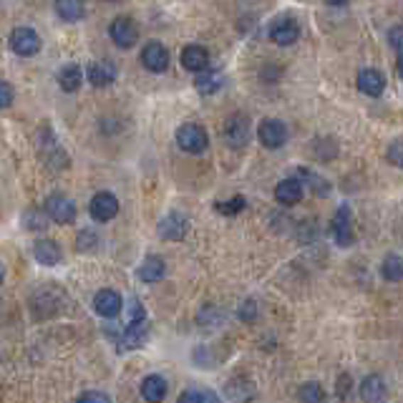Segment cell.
<instances>
[{"instance_id":"obj_1","label":"cell","mask_w":403,"mask_h":403,"mask_svg":"<svg viewBox=\"0 0 403 403\" xmlns=\"http://www.w3.org/2000/svg\"><path fill=\"white\" fill-rule=\"evenodd\" d=\"M177 144L187 154H202L210 146V136L199 124H182L177 129Z\"/></svg>"},{"instance_id":"obj_2","label":"cell","mask_w":403,"mask_h":403,"mask_svg":"<svg viewBox=\"0 0 403 403\" xmlns=\"http://www.w3.org/2000/svg\"><path fill=\"white\" fill-rule=\"evenodd\" d=\"M43 210L45 215L53 222H58V225H73V222H76V205H73V199L63 197V194H50V197L45 199Z\"/></svg>"},{"instance_id":"obj_3","label":"cell","mask_w":403,"mask_h":403,"mask_svg":"<svg viewBox=\"0 0 403 403\" xmlns=\"http://www.w3.org/2000/svg\"><path fill=\"white\" fill-rule=\"evenodd\" d=\"M109 36L119 48L129 50L139 41V28H136V23H134V18L119 16V18H114V23L109 26Z\"/></svg>"},{"instance_id":"obj_4","label":"cell","mask_w":403,"mask_h":403,"mask_svg":"<svg viewBox=\"0 0 403 403\" xmlns=\"http://www.w3.org/2000/svg\"><path fill=\"white\" fill-rule=\"evenodd\" d=\"M225 141L232 149H242L249 141V119L245 114H232L225 124Z\"/></svg>"},{"instance_id":"obj_5","label":"cell","mask_w":403,"mask_h":403,"mask_svg":"<svg viewBox=\"0 0 403 403\" xmlns=\"http://www.w3.org/2000/svg\"><path fill=\"white\" fill-rule=\"evenodd\" d=\"M139 61H141V66L146 68V71L164 73L166 66H169V53H166V48L159 43V41H149V43L141 48Z\"/></svg>"},{"instance_id":"obj_6","label":"cell","mask_w":403,"mask_h":403,"mask_svg":"<svg viewBox=\"0 0 403 403\" xmlns=\"http://www.w3.org/2000/svg\"><path fill=\"white\" fill-rule=\"evenodd\" d=\"M11 48H13V53L23 55V58L36 55L41 50L38 33H36L33 28H16V31L11 33Z\"/></svg>"},{"instance_id":"obj_7","label":"cell","mask_w":403,"mask_h":403,"mask_svg":"<svg viewBox=\"0 0 403 403\" xmlns=\"http://www.w3.org/2000/svg\"><path fill=\"white\" fill-rule=\"evenodd\" d=\"M331 230H333V237L340 247H348V245L355 242V235H353V217H350V210L348 207H340L335 212L331 222Z\"/></svg>"},{"instance_id":"obj_8","label":"cell","mask_w":403,"mask_h":403,"mask_svg":"<svg viewBox=\"0 0 403 403\" xmlns=\"http://www.w3.org/2000/svg\"><path fill=\"white\" fill-rule=\"evenodd\" d=\"M146 333H149V323L144 321V315H139V318H134V321L127 326L124 335L119 338L117 348L119 350H134V348H139V345H144V340H146Z\"/></svg>"},{"instance_id":"obj_9","label":"cell","mask_w":403,"mask_h":403,"mask_svg":"<svg viewBox=\"0 0 403 403\" xmlns=\"http://www.w3.org/2000/svg\"><path fill=\"white\" fill-rule=\"evenodd\" d=\"M257 139H260V144L265 149H280L287 139L285 124L277 122V119H265L260 124V129H257Z\"/></svg>"},{"instance_id":"obj_10","label":"cell","mask_w":403,"mask_h":403,"mask_svg":"<svg viewBox=\"0 0 403 403\" xmlns=\"http://www.w3.org/2000/svg\"><path fill=\"white\" fill-rule=\"evenodd\" d=\"M89 212L96 222H109L119 215V199L111 192H99V194H94V199H91Z\"/></svg>"},{"instance_id":"obj_11","label":"cell","mask_w":403,"mask_h":403,"mask_svg":"<svg viewBox=\"0 0 403 403\" xmlns=\"http://www.w3.org/2000/svg\"><path fill=\"white\" fill-rule=\"evenodd\" d=\"M124 308V300L117 290H99L94 298V310L101 318H117Z\"/></svg>"},{"instance_id":"obj_12","label":"cell","mask_w":403,"mask_h":403,"mask_svg":"<svg viewBox=\"0 0 403 403\" xmlns=\"http://www.w3.org/2000/svg\"><path fill=\"white\" fill-rule=\"evenodd\" d=\"M187 230H189L187 217H182L179 212H171V215H166L164 220L159 222V237L161 240H171V242L184 240Z\"/></svg>"},{"instance_id":"obj_13","label":"cell","mask_w":403,"mask_h":403,"mask_svg":"<svg viewBox=\"0 0 403 403\" xmlns=\"http://www.w3.org/2000/svg\"><path fill=\"white\" fill-rule=\"evenodd\" d=\"M300 36V28L293 18H280L270 26V41L277 45H293Z\"/></svg>"},{"instance_id":"obj_14","label":"cell","mask_w":403,"mask_h":403,"mask_svg":"<svg viewBox=\"0 0 403 403\" xmlns=\"http://www.w3.org/2000/svg\"><path fill=\"white\" fill-rule=\"evenodd\" d=\"M86 78H89L91 86H96V89H104V86H111V83L117 81V66H114L111 61L89 63V68H86Z\"/></svg>"},{"instance_id":"obj_15","label":"cell","mask_w":403,"mask_h":403,"mask_svg":"<svg viewBox=\"0 0 403 403\" xmlns=\"http://www.w3.org/2000/svg\"><path fill=\"white\" fill-rule=\"evenodd\" d=\"M275 199L280 202V205H285V207L298 205L300 199H303V182H300V179H295V177L282 179V182L275 187Z\"/></svg>"},{"instance_id":"obj_16","label":"cell","mask_w":403,"mask_h":403,"mask_svg":"<svg viewBox=\"0 0 403 403\" xmlns=\"http://www.w3.org/2000/svg\"><path fill=\"white\" fill-rule=\"evenodd\" d=\"M179 61H182V66L187 68V71L199 73V71H205V68H210V53H207L202 45H187V48L182 50V55H179Z\"/></svg>"},{"instance_id":"obj_17","label":"cell","mask_w":403,"mask_h":403,"mask_svg":"<svg viewBox=\"0 0 403 403\" xmlns=\"http://www.w3.org/2000/svg\"><path fill=\"white\" fill-rule=\"evenodd\" d=\"M358 89L365 96H381L383 89H386V78L376 68H365V71L358 73Z\"/></svg>"},{"instance_id":"obj_18","label":"cell","mask_w":403,"mask_h":403,"mask_svg":"<svg viewBox=\"0 0 403 403\" xmlns=\"http://www.w3.org/2000/svg\"><path fill=\"white\" fill-rule=\"evenodd\" d=\"M360 398L363 403H386L388 398V388L383 383L381 376H368L360 386Z\"/></svg>"},{"instance_id":"obj_19","label":"cell","mask_w":403,"mask_h":403,"mask_svg":"<svg viewBox=\"0 0 403 403\" xmlns=\"http://www.w3.org/2000/svg\"><path fill=\"white\" fill-rule=\"evenodd\" d=\"M33 254L41 265H58L61 262V247L53 242V240H36Z\"/></svg>"},{"instance_id":"obj_20","label":"cell","mask_w":403,"mask_h":403,"mask_svg":"<svg viewBox=\"0 0 403 403\" xmlns=\"http://www.w3.org/2000/svg\"><path fill=\"white\" fill-rule=\"evenodd\" d=\"M222 83H225V78L215 68H205V71H199L197 78H194V86H197L199 94H215V91H220Z\"/></svg>"},{"instance_id":"obj_21","label":"cell","mask_w":403,"mask_h":403,"mask_svg":"<svg viewBox=\"0 0 403 403\" xmlns=\"http://www.w3.org/2000/svg\"><path fill=\"white\" fill-rule=\"evenodd\" d=\"M136 275H139V280H141V282H156V280H161V277H164V262H161V257H156V254H149V257H146V260L139 265Z\"/></svg>"},{"instance_id":"obj_22","label":"cell","mask_w":403,"mask_h":403,"mask_svg":"<svg viewBox=\"0 0 403 403\" xmlns=\"http://www.w3.org/2000/svg\"><path fill=\"white\" fill-rule=\"evenodd\" d=\"M141 396L149 403H161L166 396V381L161 376H149L141 383Z\"/></svg>"},{"instance_id":"obj_23","label":"cell","mask_w":403,"mask_h":403,"mask_svg":"<svg viewBox=\"0 0 403 403\" xmlns=\"http://www.w3.org/2000/svg\"><path fill=\"white\" fill-rule=\"evenodd\" d=\"M81 83H83V73L76 63H68V66H63L61 71H58V86H61L63 91H68V94L78 91Z\"/></svg>"},{"instance_id":"obj_24","label":"cell","mask_w":403,"mask_h":403,"mask_svg":"<svg viewBox=\"0 0 403 403\" xmlns=\"http://www.w3.org/2000/svg\"><path fill=\"white\" fill-rule=\"evenodd\" d=\"M55 13L68 23H76L83 18V0H55Z\"/></svg>"},{"instance_id":"obj_25","label":"cell","mask_w":403,"mask_h":403,"mask_svg":"<svg viewBox=\"0 0 403 403\" xmlns=\"http://www.w3.org/2000/svg\"><path fill=\"white\" fill-rule=\"evenodd\" d=\"M300 177H303V182L308 184L310 189H313L318 197H326L328 192H331V184L326 182V179H321L318 174H313V171L308 169H300Z\"/></svg>"},{"instance_id":"obj_26","label":"cell","mask_w":403,"mask_h":403,"mask_svg":"<svg viewBox=\"0 0 403 403\" xmlns=\"http://www.w3.org/2000/svg\"><path fill=\"white\" fill-rule=\"evenodd\" d=\"M381 272H383V277H386V280L398 282V280H401V275H403L401 257H398V254H388L386 260H383V265H381Z\"/></svg>"},{"instance_id":"obj_27","label":"cell","mask_w":403,"mask_h":403,"mask_svg":"<svg viewBox=\"0 0 403 403\" xmlns=\"http://www.w3.org/2000/svg\"><path fill=\"white\" fill-rule=\"evenodd\" d=\"M300 403H323V388L318 383H305L300 388Z\"/></svg>"},{"instance_id":"obj_28","label":"cell","mask_w":403,"mask_h":403,"mask_svg":"<svg viewBox=\"0 0 403 403\" xmlns=\"http://www.w3.org/2000/svg\"><path fill=\"white\" fill-rule=\"evenodd\" d=\"M217 210L222 212V215H227V217H235V215H240V212L245 210V197H232L230 202H217Z\"/></svg>"},{"instance_id":"obj_29","label":"cell","mask_w":403,"mask_h":403,"mask_svg":"<svg viewBox=\"0 0 403 403\" xmlns=\"http://www.w3.org/2000/svg\"><path fill=\"white\" fill-rule=\"evenodd\" d=\"M26 227H28V230H45V215L31 210L26 215Z\"/></svg>"},{"instance_id":"obj_30","label":"cell","mask_w":403,"mask_h":403,"mask_svg":"<svg viewBox=\"0 0 403 403\" xmlns=\"http://www.w3.org/2000/svg\"><path fill=\"white\" fill-rule=\"evenodd\" d=\"M96 247V235L91 232V230H86V232H81L78 235V240H76V249H94Z\"/></svg>"},{"instance_id":"obj_31","label":"cell","mask_w":403,"mask_h":403,"mask_svg":"<svg viewBox=\"0 0 403 403\" xmlns=\"http://www.w3.org/2000/svg\"><path fill=\"white\" fill-rule=\"evenodd\" d=\"M76 403H111V398L106 396V393H99V391H89V393H83V396L78 398Z\"/></svg>"},{"instance_id":"obj_32","label":"cell","mask_w":403,"mask_h":403,"mask_svg":"<svg viewBox=\"0 0 403 403\" xmlns=\"http://www.w3.org/2000/svg\"><path fill=\"white\" fill-rule=\"evenodd\" d=\"M11 104H13V89H11V83L0 81V109H8Z\"/></svg>"},{"instance_id":"obj_33","label":"cell","mask_w":403,"mask_h":403,"mask_svg":"<svg viewBox=\"0 0 403 403\" xmlns=\"http://www.w3.org/2000/svg\"><path fill=\"white\" fill-rule=\"evenodd\" d=\"M388 38H391L393 50H396L398 61H401V26H393L391 31H388Z\"/></svg>"},{"instance_id":"obj_34","label":"cell","mask_w":403,"mask_h":403,"mask_svg":"<svg viewBox=\"0 0 403 403\" xmlns=\"http://www.w3.org/2000/svg\"><path fill=\"white\" fill-rule=\"evenodd\" d=\"M177 403H202V393H197V391H182V396H179Z\"/></svg>"},{"instance_id":"obj_35","label":"cell","mask_w":403,"mask_h":403,"mask_svg":"<svg viewBox=\"0 0 403 403\" xmlns=\"http://www.w3.org/2000/svg\"><path fill=\"white\" fill-rule=\"evenodd\" d=\"M388 159H391L396 166H401V141H396L391 146V151H388Z\"/></svg>"},{"instance_id":"obj_36","label":"cell","mask_w":403,"mask_h":403,"mask_svg":"<svg viewBox=\"0 0 403 403\" xmlns=\"http://www.w3.org/2000/svg\"><path fill=\"white\" fill-rule=\"evenodd\" d=\"M348 388H350V376H340V378H338V396L348 393Z\"/></svg>"},{"instance_id":"obj_37","label":"cell","mask_w":403,"mask_h":403,"mask_svg":"<svg viewBox=\"0 0 403 403\" xmlns=\"http://www.w3.org/2000/svg\"><path fill=\"white\" fill-rule=\"evenodd\" d=\"M202 403H220V398H217L212 391H205L202 393Z\"/></svg>"},{"instance_id":"obj_38","label":"cell","mask_w":403,"mask_h":403,"mask_svg":"<svg viewBox=\"0 0 403 403\" xmlns=\"http://www.w3.org/2000/svg\"><path fill=\"white\" fill-rule=\"evenodd\" d=\"M3 277H6V267H3V262H0V285H3Z\"/></svg>"}]
</instances>
